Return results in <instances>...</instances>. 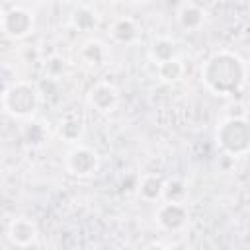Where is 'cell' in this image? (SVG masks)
Listing matches in <instances>:
<instances>
[{
    "label": "cell",
    "mask_w": 250,
    "mask_h": 250,
    "mask_svg": "<svg viewBox=\"0 0 250 250\" xmlns=\"http://www.w3.org/2000/svg\"><path fill=\"white\" fill-rule=\"evenodd\" d=\"M174 57H178V43L172 37L158 35V37H154L150 41V45H148V59L154 64H160V62L170 61Z\"/></svg>",
    "instance_id": "obj_12"
},
{
    "label": "cell",
    "mask_w": 250,
    "mask_h": 250,
    "mask_svg": "<svg viewBox=\"0 0 250 250\" xmlns=\"http://www.w3.org/2000/svg\"><path fill=\"white\" fill-rule=\"evenodd\" d=\"M33 14L23 6H10L2 12V31L10 39H23L33 31Z\"/></svg>",
    "instance_id": "obj_5"
},
{
    "label": "cell",
    "mask_w": 250,
    "mask_h": 250,
    "mask_svg": "<svg viewBox=\"0 0 250 250\" xmlns=\"http://www.w3.org/2000/svg\"><path fill=\"white\" fill-rule=\"evenodd\" d=\"M21 137L27 146L37 148L47 141V127L35 119H25V125L21 127Z\"/></svg>",
    "instance_id": "obj_17"
},
{
    "label": "cell",
    "mask_w": 250,
    "mask_h": 250,
    "mask_svg": "<svg viewBox=\"0 0 250 250\" xmlns=\"http://www.w3.org/2000/svg\"><path fill=\"white\" fill-rule=\"evenodd\" d=\"M6 238L20 248H29L39 238V229L29 217H14L6 227Z\"/></svg>",
    "instance_id": "obj_7"
},
{
    "label": "cell",
    "mask_w": 250,
    "mask_h": 250,
    "mask_svg": "<svg viewBox=\"0 0 250 250\" xmlns=\"http://www.w3.org/2000/svg\"><path fill=\"white\" fill-rule=\"evenodd\" d=\"M201 82L215 96H234L246 84V62L232 51L213 53L201 66Z\"/></svg>",
    "instance_id": "obj_1"
},
{
    "label": "cell",
    "mask_w": 250,
    "mask_h": 250,
    "mask_svg": "<svg viewBox=\"0 0 250 250\" xmlns=\"http://www.w3.org/2000/svg\"><path fill=\"white\" fill-rule=\"evenodd\" d=\"M107 2H119V0H107Z\"/></svg>",
    "instance_id": "obj_21"
},
{
    "label": "cell",
    "mask_w": 250,
    "mask_h": 250,
    "mask_svg": "<svg viewBox=\"0 0 250 250\" xmlns=\"http://www.w3.org/2000/svg\"><path fill=\"white\" fill-rule=\"evenodd\" d=\"M178 23L186 31H197L205 23V10L197 4H184L178 10Z\"/></svg>",
    "instance_id": "obj_13"
},
{
    "label": "cell",
    "mask_w": 250,
    "mask_h": 250,
    "mask_svg": "<svg viewBox=\"0 0 250 250\" xmlns=\"http://www.w3.org/2000/svg\"><path fill=\"white\" fill-rule=\"evenodd\" d=\"M162 189H164V180L158 174H145L139 178L137 193L145 201H158L162 199Z\"/></svg>",
    "instance_id": "obj_15"
},
{
    "label": "cell",
    "mask_w": 250,
    "mask_h": 250,
    "mask_svg": "<svg viewBox=\"0 0 250 250\" xmlns=\"http://www.w3.org/2000/svg\"><path fill=\"white\" fill-rule=\"evenodd\" d=\"M139 31H141L139 29V23L133 18H127V16L117 18L111 23V27H109L111 39L115 43H119V45H131V43H135L139 39Z\"/></svg>",
    "instance_id": "obj_11"
},
{
    "label": "cell",
    "mask_w": 250,
    "mask_h": 250,
    "mask_svg": "<svg viewBox=\"0 0 250 250\" xmlns=\"http://www.w3.org/2000/svg\"><path fill=\"white\" fill-rule=\"evenodd\" d=\"M98 23H100V16L90 6L80 4L70 12V25L78 31H94Z\"/></svg>",
    "instance_id": "obj_14"
},
{
    "label": "cell",
    "mask_w": 250,
    "mask_h": 250,
    "mask_svg": "<svg viewBox=\"0 0 250 250\" xmlns=\"http://www.w3.org/2000/svg\"><path fill=\"white\" fill-rule=\"evenodd\" d=\"M84 131H86V121H84V117H82L80 111L70 109V111H66L62 115V119L59 123V137L64 143L78 145L80 139L84 137Z\"/></svg>",
    "instance_id": "obj_10"
},
{
    "label": "cell",
    "mask_w": 250,
    "mask_h": 250,
    "mask_svg": "<svg viewBox=\"0 0 250 250\" xmlns=\"http://www.w3.org/2000/svg\"><path fill=\"white\" fill-rule=\"evenodd\" d=\"M64 168L74 178H88L98 172L100 168V156L92 146L86 145H74L64 158Z\"/></svg>",
    "instance_id": "obj_4"
},
{
    "label": "cell",
    "mask_w": 250,
    "mask_h": 250,
    "mask_svg": "<svg viewBox=\"0 0 250 250\" xmlns=\"http://www.w3.org/2000/svg\"><path fill=\"white\" fill-rule=\"evenodd\" d=\"M86 102L98 113H111L119 104V90L109 82H98L88 90Z\"/></svg>",
    "instance_id": "obj_8"
},
{
    "label": "cell",
    "mask_w": 250,
    "mask_h": 250,
    "mask_svg": "<svg viewBox=\"0 0 250 250\" xmlns=\"http://www.w3.org/2000/svg\"><path fill=\"white\" fill-rule=\"evenodd\" d=\"M78 61L86 68H102L109 62V51L102 41L90 39L78 49Z\"/></svg>",
    "instance_id": "obj_9"
},
{
    "label": "cell",
    "mask_w": 250,
    "mask_h": 250,
    "mask_svg": "<svg viewBox=\"0 0 250 250\" xmlns=\"http://www.w3.org/2000/svg\"><path fill=\"white\" fill-rule=\"evenodd\" d=\"M215 143L227 156H244L250 152V121L242 115H230L217 125Z\"/></svg>",
    "instance_id": "obj_2"
},
{
    "label": "cell",
    "mask_w": 250,
    "mask_h": 250,
    "mask_svg": "<svg viewBox=\"0 0 250 250\" xmlns=\"http://www.w3.org/2000/svg\"><path fill=\"white\" fill-rule=\"evenodd\" d=\"M186 197H188V184L182 178L164 180V189H162V199L164 201L186 203Z\"/></svg>",
    "instance_id": "obj_18"
},
{
    "label": "cell",
    "mask_w": 250,
    "mask_h": 250,
    "mask_svg": "<svg viewBox=\"0 0 250 250\" xmlns=\"http://www.w3.org/2000/svg\"><path fill=\"white\" fill-rule=\"evenodd\" d=\"M64 66H66L64 59L59 55H53L45 61V72H47V76H53V78H59L64 72Z\"/></svg>",
    "instance_id": "obj_19"
},
{
    "label": "cell",
    "mask_w": 250,
    "mask_h": 250,
    "mask_svg": "<svg viewBox=\"0 0 250 250\" xmlns=\"http://www.w3.org/2000/svg\"><path fill=\"white\" fill-rule=\"evenodd\" d=\"M188 207L184 203L178 201H164L158 205L156 213H154V221L156 225L166 230V232H180L182 229H186L188 225Z\"/></svg>",
    "instance_id": "obj_6"
},
{
    "label": "cell",
    "mask_w": 250,
    "mask_h": 250,
    "mask_svg": "<svg viewBox=\"0 0 250 250\" xmlns=\"http://www.w3.org/2000/svg\"><path fill=\"white\" fill-rule=\"evenodd\" d=\"M156 74H158V78H160L162 82H166V84H176V82H180V80L184 78V74H186V64L182 62L180 57H174V59H170V61H164V62L156 64Z\"/></svg>",
    "instance_id": "obj_16"
},
{
    "label": "cell",
    "mask_w": 250,
    "mask_h": 250,
    "mask_svg": "<svg viewBox=\"0 0 250 250\" xmlns=\"http://www.w3.org/2000/svg\"><path fill=\"white\" fill-rule=\"evenodd\" d=\"M139 2H141V0H139Z\"/></svg>",
    "instance_id": "obj_22"
},
{
    "label": "cell",
    "mask_w": 250,
    "mask_h": 250,
    "mask_svg": "<svg viewBox=\"0 0 250 250\" xmlns=\"http://www.w3.org/2000/svg\"><path fill=\"white\" fill-rule=\"evenodd\" d=\"M55 2H68V0H55Z\"/></svg>",
    "instance_id": "obj_20"
},
{
    "label": "cell",
    "mask_w": 250,
    "mask_h": 250,
    "mask_svg": "<svg viewBox=\"0 0 250 250\" xmlns=\"http://www.w3.org/2000/svg\"><path fill=\"white\" fill-rule=\"evenodd\" d=\"M41 94L39 88L25 80H16L4 88L2 107L14 119H31L39 109Z\"/></svg>",
    "instance_id": "obj_3"
}]
</instances>
